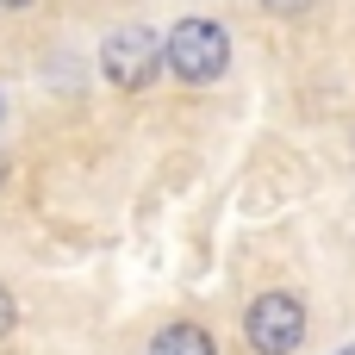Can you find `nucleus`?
Masks as SVG:
<instances>
[{"label":"nucleus","mask_w":355,"mask_h":355,"mask_svg":"<svg viewBox=\"0 0 355 355\" xmlns=\"http://www.w3.org/2000/svg\"><path fill=\"white\" fill-rule=\"evenodd\" d=\"M162 62L187 81V87H212L231 69V31L218 19H181L162 37Z\"/></svg>","instance_id":"obj_1"},{"label":"nucleus","mask_w":355,"mask_h":355,"mask_svg":"<svg viewBox=\"0 0 355 355\" xmlns=\"http://www.w3.org/2000/svg\"><path fill=\"white\" fill-rule=\"evenodd\" d=\"M162 69V37L150 25H119L106 44H100V75L125 94H144Z\"/></svg>","instance_id":"obj_2"},{"label":"nucleus","mask_w":355,"mask_h":355,"mask_svg":"<svg viewBox=\"0 0 355 355\" xmlns=\"http://www.w3.org/2000/svg\"><path fill=\"white\" fill-rule=\"evenodd\" d=\"M243 343L256 355H293L306 343V306L293 293H262L243 312Z\"/></svg>","instance_id":"obj_3"},{"label":"nucleus","mask_w":355,"mask_h":355,"mask_svg":"<svg viewBox=\"0 0 355 355\" xmlns=\"http://www.w3.org/2000/svg\"><path fill=\"white\" fill-rule=\"evenodd\" d=\"M150 355H218V343H212L206 324H168V331L150 343Z\"/></svg>","instance_id":"obj_4"},{"label":"nucleus","mask_w":355,"mask_h":355,"mask_svg":"<svg viewBox=\"0 0 355 355\" xmlns=\"http://www.w3.org/2000/svg\"><path fill=\"white\" fill-rule=\"evenodd\" d=\"M12 324H19V306H12V293L0 287V337H12Z\"/></svg>","instance_id":"obj_5"},{"label":"nucleus","mask_w":355,"mask_h":355,"mask_svg":"<svg viewBox=\"0 0 355 355\" xmlns=\"http://www.w3.org/2000/svg\"><path fill=\"white\" fill-rule=\"evenodd\" d=\"M268 6H275V12H293V6H306V0H268Z\"/></svg>","instance_id":"obj_6"},{"label":"nucleus","mask_w":355,"mask_h":355,"mask_svg":"<svg viewBox=\"0 0 355 355\" xmlns=\"http://www.w3.org/2000/svg\"><path fill=\"white\" fill-rule=\"evenodd\" d=\"M25 6H31V0H0V12H25Z\"/></svg>","instance_id":"obj_7"},{"label":"nucleus","mask_w":355,"mask_h":355,"mask_svg":"<svg viewBox=\"0 0 355 355\" xmlns=\"http://www.w3.org/2000/svg\"><path fill=\"white\" fill-rule=\"evenodd\" d=\"M0 181H6V150H0Z\"/></svg>","instance_id":"obj_8"},{"label":"nucleus","mask_w":355,"mask_h":355,"mask_svg":"<svg viewBox=\"0 0 355 355\" xmlns=\"http://www.w3.org/2000/svg\"><path fill=\"white\" fill-rule=\"evenodd\" d=\"M343 355H355V349H343Z\"/></svg>","instance_id":"obj_9"}]
</instances>
